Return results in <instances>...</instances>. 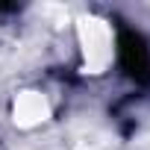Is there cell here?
I'll return each mask as SVG.
<instances>
[{
  "mask_svg": "<svg viewBox=\"0 0 150 150\" xmlns=\"http://www.w3.org/2000/svg\"><path fill=\"white\" fill-rule=\"evenodd\" d=\"M118 62L124 74L141 88H150V44L138 30H118Z\"/></svg>",
  "mask_w": 150,
  "mask_h": 150,
  "instance_id": "obj_1",
  "label": "cell"
}]
</instances>
